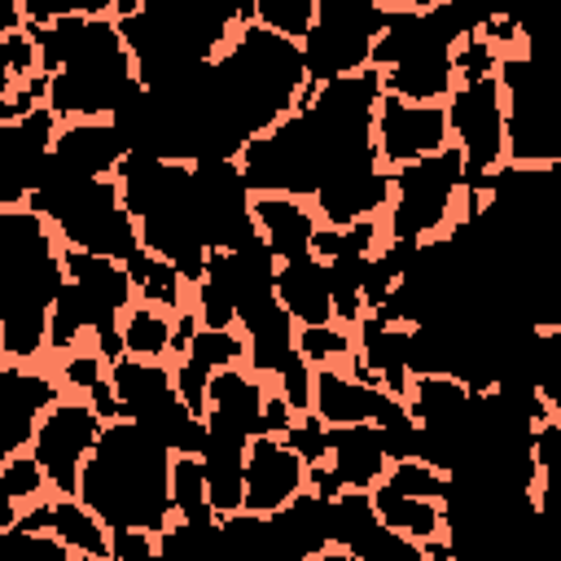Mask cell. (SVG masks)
Listing matches in <instances>:
<instances>
[{
  "instance_id": "12",
  "label": "cell",
  "mask_w": 561,
  "mask_h": 561,
  "mask_svg": "<svg viewBox=\"0 0 561 561\" xmlns=\"http://www.w3.org/2000/svg\"><path fill=\"white\" fill-rule=\"evenodd\" d=\"M298 491H307V460L294 451L285 434H254L245 443V495L241 508L276 513Z\"/></svg>"
},
{
  "instance_id": "28",
  "label": "cell",
  "mask_w": 561,
  "mask_h": 561,
  "mask_svg": "<svg viewBox=\"0 0 561 561\" xmlns=\"http://www.w3.org/2000/svg\"><path fill=\"white\" fill-rule=\"evenodd\" d=\"M26 26H44L57 18H105L114 13V0H18Z\"/></svg>"
},
{
  "instance_id": "14",
  "label": "cell",
  "mask_w": 561,
  "mask_h": 561,
  "mask_svg": "<svg viewBox=\"0 0 561 561\" xmlns=\"http://www.w3.org/2000/svg\"><path fill=\"white\" fill-rule=\"evenodd\" d=\"M386 202H390V171L377 158L333 171L311 193V210L324 228H346L355 219H373L386 210Z\"/></svg>"
},
{
  "instance_id": "7",
  "label": "cell",
  "mask_w": 561,
  "mask_h": 561,
  "mask_svg": "<svg viewBox=\"0 0 561 561\" xmlns=\"http://www.w3.org/2000/svg\"><path fill=\"white\" fill-rule=\"evenodd\" d=\"M101 425H105V416L88 399H57L39 416L35 438H31V456L39 460L53 495H75L79 469H83Z\"/></svg>"
},
{
  "instance_id": "8",
  "label": "cell",
  "mask_w": 561,
  "mask_h": 561,
  "mask_svg": "<svg viewBox=\"0 0 561 561\" xmlns=\"http://www.w3.org/2000/svg\"><path fill=\"white\" fill-rule=\"evenodd\" d=\"M193 197L202 237L210 250H232L254 237V188L245 184L237 158H197L193 162Z\"/></svg>"
},
{
  "instance_id": "2",
  "label": "cell",
  "mask_w": 561,
  "mask_h": 561,
  "mask_svg": "<svg viewBox=\"0 0 561 561\" xmlns=\"http://www.w3.org/2000/svg\"><path fill=\"white\" fill-rule=\"evenodd\" d=\"M75 495L105 522V530L140 526L162 530L171 522V451L127 416L101 425Z\"/></svg>"
},
{
  "instance_id": "33",
  "label": "cell",
  "mask_w": 561,
  "mask_h": 561,
  "mask_svg": "<svg viewBox=\"0 0 561 561\" xmlns=\"http://www.w3.org/2000/svg\"><path fill=\"white\" fill-rule=\"evenodd\" d=\"M0 364H9V355H4V346H0Z\"/></svg>"
},
{
  "instance_id": "9",
  "label": "cell",
  "mask_w": 561,
  "mask_h": 561,
  "mask_svg": "<svg viewBox=\"0 0 561 561\" xmlns=\"http://www.w3.org/2000/svg\"><path fill=\"white\" fill-rule=\"evenodd\" d=\"M447 145H451V131H447L443 101H403V96L381 92L377 114H373V149L386 171L430 158Z\"/></svg>"
},
{
  "instance_id": "22",
  "label": "cell",
  "mask_w": 561,
  "mask_h": 561,
  "mask_svg": "<svg viewBox=\"0 0 561 561\" xmlns=\"http://www.w3.org/2000/svg\"><path fill=\"white\" fill-rule=\"evenodd\" d=\"M118 337H123V355H136V359H167V355L175 351V311L136 298V302L118 316Z\"/></svg>"
},
{
  "instance_id": "24",
  "label": "cell",
  "mask_w": 561,
  "mask_h": 561,
  "mask_svg": "<svg viewBox=\"0 0 561 561\" xmlns=\"http://www.w3.org/2000/svg\"><path fill=\"white\" fill-rule=\"evenodd\" d=\"M294 342H298V355H302L311 368H324V364H346V359L355 355L351 329H342L337 320H329V324H298Z\"/></svg>"
},
{
  "instance_id": "31",
  "label": "cell",
  "mask_w": 561,
  "mask_h": 561,
  "mask_svg": "<svg viewBox=\"0 0 561 561\" xmlns=\"http://www.w3.org/2000/svg\"><path fill=\"white\" fill-rule=\"evenodd\" d=\"M18 26H26V22H22L18 0H0V44H4V35H13Z\"/></svg>"
},
{
  "instance_id": "16",
  "label": "cell",
  "mask_w": 561,
  "mask_h": 561,
  "mask_svg": "<svg viewBox=\"0 0 561 561\" xmlns=\"http://www.w3.org/2000/svg\"><path fill=\"white\" fill-rule=\"evenodd\" d=\"M254 237L272 250L276 263L285 259H302L311 254V241H316V210L307 197H289V193H254Z\"/></svg>"
},
{
  "instance_id": "6",
  "label": "cell",
  "mask_w": 561,
  "mask_h": 561,
  "mask_svg": "<svg viewBox=\"0 0 561 561\" xmlns=\"http://www.w3.org/2000/svg\"><path fill=\"white\" fill-rule=\"evenodd\" d=\"M386 0H316V18L298 39L307 83H329L368 66L373 44L386 26Z\"/></svg>"
},
{
  "instance_id": "29",
  "label": "cell",
  "mask_w": 561,
  "mask_h": 561,
  "mask_svg": "<svg viewBox=\"0 0 561 561\" xmlns=\"http://www.w3.org/2000/svg\"><path fill=\"white\" fill-rule=\"evenodd\" d=\"M110 561H158V535L140 526L110 530Z\"/></svg>"
},
{
  "instance_id": "4",
  "label": "cell",
  "mask_w": 561,
  "mask_h": 561,
  "mask_svg": "<svg viewBox=\"0 0 561 561\" xmlns=\"http://www.w3.org/2000/svg\"><path fill=\"white\" fill-rule=\"evenodd\" d=\"M210 88L245 140L294 114V105L311 92L298 39L259 22H241L210 57Z\"/></svg>"
},
{
  "instance_id": "10",
  "label": "cell",
  "mask_w": 561,
  "mask_h": 561,
  "mask_svg": "<svg viewBox=\"0 0 561 561\" xmlns=\"http://www.w3.org/2000/svg\"><path fill=\"white\" fill-rule=\"evenodd\" d=\"M390 465L386 451V434L373 421H355V425H329V447L324 460L307 469V486L320 495H337V491H368Z\"/></svg>"
},
{
  "instance_id": "26",
  "label": "cell",
  "mask_w": 561,
  "mask_h": 561,
  "mask_svg": "<svg viewBox=\"0 0 561 561\" xmlns=\"http://www.w3.org/2000/svg\"><path fill=\"white\" fill-rule=\"evenodd\" d=\"M316 18V0H250V22L272 26L289 39H302Z\"/></svg>"
},
{
  "instance_id": "30",
  "label": "cell",
  "mask_w": 561,
  "mask_h": 561,
  "mask_svg": "<svg viewBox=\"0 0 561 561\" xmlns=\"http://www.w3.org/2000/svg\"><path fill=\"white\" fill-rule=\"evenodd\" d=\"M57 373H61V381H66V386H75L79 394H88V390L105 377V359H101L96 351H79V346H75V351L61 359V368H57Z\"/></svg>"
},
{
  "instance_id": "23",
  "label": "cell",
  "mask_w": 561,
  "mask_h": 561,
  "mask_svg": "<svg viewBox=\"0 0 561 561\" xmlns=\"http://www.w3.org/2000/svg\"><path fill=\"white\" fill-rule=\"evenodd\" d=\"M127 276H131V285H136V298H140V302H153V307H167V311H184L188 289H193L167 259L149 254L145 245L127 259Z\"/></svg>"
},
{
  "instance_id": "18",
  "label": "cell",
  "mask_w": 561,
  "mask_h": 561,
  "mask_svg": "<svg viewBox=\"0 0 561 561\" xmlns=\"http://www.w3.org/2000/svg\"><path fill=\"white\" fill-rule=\"evenodd\" d=\"M276 298L289 311L294 324H329L333 320V294H329V272L324 259L302 254L276 263Z\"/></svg>"
},
{
  "instance_id": "11",
  "label": "cell",
  "mask_w": 561,
  "mask_h": 561,
  "mask_svg": "<svg viewBox=\"0 0 561 561\" xmlns=\"http://www.w3.org/2000/svg\"><path fill=\"white\" fill-rule=\"evenodd\" d=\"M57 114L39 101L18 118L0 123V210L9 206H26L31 188L39 184V171L53 153V136H57Z\"/></svg>"
},
{
  "instance_id": "17",
  "label": "cell",
  "mask_w": 561,
  "mask_h": 561,
  "mask_svg": "<svg viewBox=\"0 0 561 561\" xmlns=\"http://www.w3.org/2000/svg\"><path fill=\"white\" fill-rule=\"evenodd\" d=\"M127 140L110 118H61L53 136V158L83 175H114Z\"/></svg>"
},
{
  "instance_id": "32",
  "label": "cell",
  "mask_w": 561,
  "mask_h": 561,
  "mask_svg": "<svg viewBox=\"0 0 561 561\" xmlns=\"http://www.w3.org/2000/svg\"><path fill=\"white\" fill-rule=\"evenodd\" d=\"M18 513H22V504L0 486V530H4V526H13V522H18Z\"/></svg>"
},
{
  "instance_id": "15",
  "label": "cell",
  "mask_w": 561,
  "mask_h": 561,
  "mask_svg": "<svg viewBox=\"0 0 561 561\" xmlns=\"http://www.w3.org/2000/svg\"><path fill=\"white\" fill-rule=\"evenodd\" d=\"M390 390L373 386L368 377H359L355 368L342 364H324L311 368V412L324 425H355V421H377V412L386 408Z\"/></svg>"
},
{
  "instance_id": "13",
  "label": "cell",
  "mask_w": 561,
  "mask_h": 561,
  "mask_svg": "<svg viewBox=\"0 0 561 561\" xmlns=\"http://www.w3.org/2000/svg\"><path fill=\"white\" fill-rule=\"evenodd\" d=\"M61 399L57 377L31 368V364H0V460L31 447L39 416Z\"/></svg>"
},
{
  "instance_id": "25",
  "label": "cell",
  "mask_w": 561,
  "mask_h": 561,
  "mask_svg": "<svg viewBox=\"0 0 561 561\" xmlns=\"http://www.w3.org/2000/svg\"><path fill=\"white\" fill-rule=\"evenodd\" d=\"M75 552L53 535V530H26V526H4L0 530V561H70Z\"/></svg>"
},
{
  "instance_id": "20",
  "label": "cell",
  "mask_w": 561,
  "mask_h": 561,
  "mask_svg": "<svg viewBox=\"0 0 561 561\" xmlns=\"http://www.w3.org/2000/svg\"><path fill=\"white\" fill-rule=\"evenodd\" d=\"M368 495H373L377 517H381L394 535H403V539H412V543L443 539V500H434V495H403V491H390V486H381V482H373Z\"/></svg>"
},
{
  "instance_id": "5",
  "label": "cell",
  "mask_w": 561,
  "mask_h": 561,
  "mask_svg": "<svg viewBox=\"0 0 561 561\" xmlns=\"http://www.w3.org/2000/svg\"><path fill=\"white\" fill-rule=\"evenodd\" d=\"M460 193H465V162L456 145L403 162L390 171V202L381 210V232L390 241L438 237L460 219Z\"/></svg>"
},
{
  "instance_id": "1",
  "label": "cell",
  "mask_w": 561,
  "mask_h": 561,
  "mask_svg": "<svg viewBox=\"0 0 561 561\" xmlns=\"http://www.w3.org/2000/svg\"><path fill=\"white\" fill-rule=\"evenodd\" d=\"M26 31L44 75V105L57 118H110L118 101L140 83L131 53L118 35V22L110 13L57 18Z\"/></svg>"
},
{
  "instance_id": "21",
  "label": "cell",
  "mask_w": 561,
  "mask_h": 561,
  "mask_svg": "<svg viewBox=\"0 0 561 561\" xmlns=\"http://www.w3.org/2000/svg\"><path fill=\"white\" fill-rule=\"evenodd\" d=\"M48 530L83 561H110V530L79 495H48Z\"/></svg>"
},
{
  "instance_id": "19",
  "label": "cell",
  "mask_w": 561,
  "mask_h": 561,
  "mask_svg": "<svg viewBox=\"0 0 561 561\" xmlns=\"http://www.w3.org/2000/svg\"><path fill=\"white\" fill-rule=\"evenodd\" d=\"M61 267H66V280H75L83 294H92L96 302H105L118 316L136 302V285L127 276V263H118V259H105V254L66 245L61 250Z\"/></svg>"
},
{
  "instance_id": "3",
  "label": "cell",
  "mask_w": 561,
  "mask_h": 561,
  "mask_svg": "<svg viewBox=\"0 0 561 561\" xmlns=\"http://www.w3.org/2000/svg\"><path fill=\"white\" fill-rule=\"evenodd\" d=\"M57 228L31 206L0 210V346L31 364L48 342V307L66 280Z\"/></svg>"
},
{
  "instance_id": "27",
  "label": "cell",
  "mask_w": 561,
  "mask_h": 561,
  "mask_svg": "<svg viewBox=\"0 0 561 561\" xmlns=\"http://www.w3.org/2000/svg\"><path fill=\"white\" fill-rule=\"evenodd\" d=\"M0 486H4L18 504H35V500L53 495V491H48V478H44V469H39V460L31 456V447L18 451V456H9V460H0Z\"/></svg>"
}]
</instances>
